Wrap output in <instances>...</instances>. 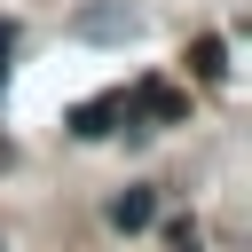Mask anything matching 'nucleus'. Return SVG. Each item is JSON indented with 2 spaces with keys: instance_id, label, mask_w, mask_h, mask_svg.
<instances>
[{
  "instance_id": "nucleus-1",
  "label": "nucleus",
  "mask_w": 252,
  "mask_h": 252,
  "mask_svg": "<svg viewBox=\"0 0 252 252\" xmlns=\"http://www.w3.org/2000/svg\"><path fill=\"white\" fill-rule=\"evenodd\" d=\"M71 32H79V39H134V32H142V16H134L126 0H94V8H79V16H71Z\"/></svg>"
},
{
  "instance_id": "nucleus-2",
  "label": "nucleus",
  "mask_w": 252,
  "mask_h": 252,
  "mask_svg": "<svg viewBox=\"0 0 252 252\" xmlns=\"http://www.w3.org/2000/svg\"><path fill=\"white\" fill-rule=\"evenodd\" d=\"M118 118H126V126H134V94H94V102H79V110H71V118H63V126H71V134H87V142H94V134H118Z\"/></svg>"
},
{
  "instance_id": "nucleus-3",
  "label": "nucleus",
  "mask_w": 252,
  "mask_h": 252,
  "mask_svg": "<svg viewBox=\"0 0 252 252\" xmlns=\"http://www.w3.org/2000/svg\"><path fill=\"white\" fill-rule=\"evenodd\" d=\"M134 118L181 126V118H189V94H181V87H158V79H150V87H134Z\"/></svg>"
},
{
  "instance_id": "nucleus-4",
  "label": "nucleus",
  "mask_w": 252,
  "mask_h": 252,
  "mask_svg": "<svg viewBox=\"0 0 252 252\" xmlns=\"http://www.w3.org/2000/svg\"><path fill=\"white\" fill-rule=\"evenodd\" d=\"M150 220H158V197H150V189H142V181H134V189H118V197H110V228H150Z\"/></svg>"
},
{
  "instance_id": "nucleus-5",
  "label": "nucleus",
  "mask_w": 252,
  "mask_h": 252,
  "mask_svg": "<svg viewBox=\"0 0 252 252\" xmlns=\"http://www.w3.org/2000/svg\"><path fill=\"white\" fill-rule=\"evenodd\" d=\"M189 71H197V79H205V87H220V79H228V47H220V39H213V32H205V39H197V47H189Z\"/></svg>"
},
{
  "instance_id": "nucleus-6",
  "label": "nucleus",
  "mask_w": 252,
  "mask_h": 252,
  "mask_svg": "<svg viewBox=\"0 0 252 252\" xmlns=\"http://www.w3.org/2000/svg\"><path fill=\"white\" fill-rule=\"evenodd\" d=\"M8 55H16V24L0 16V79H8Z\"/></svg>"
},
{
  "instance_id": "nucleus-7",
  "label": "nucleus",
  "mask_w": 252,
  "mask_h": 252,
  "mask_svg": "<svg viewBox=\"0 0 252 252\" xmlns=\"http://www.w3.org/2000/svg\"><path fill=\"white\" fill-rule=\"evenodd\" d=\"M0 165H8V142H0Z\"/></svg>"
}]
</instances>
